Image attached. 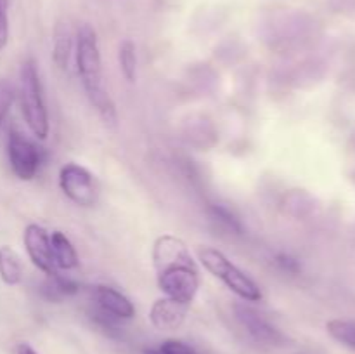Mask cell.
Listing matches in <instances>:
<instances>
[{
    "instance_id": "obj_16",
    "label": "cell",
    "mask_w": 355,
    "mask_h": 354,
    "mask_svg": "<svg viewBox=\"0 0 355 354\" xmlns=\"http://www.w3.org/2000/svg\"><path fill=\"white\" fill-rule=\"evenodd\" d=\"M329 335L340 342L342 346L355 351V321H347V319H331L326 325Z\"/></svg>"
},
{
    "instance_id": "obj_22",
    "label": "cell",
    "mask_w": 355,
    "mask_h": 354,
    "mask_svg": "<svg viewBox=\"0 0 355 354\" xmlns=\"http://www.w3.org/2000/svg\"><path fill=\"white\" fill-rule=\"evenodd\" d=\"M16 354H38V353L30 346V344H19L16 349Z\"/></svg>"
},
{
    "instance_id": "obj_5",
    "label": "cell",
    "mask_w": 355,
    "mask_h": 354,
    "mask_svg": "<svg viewBox=\"0 0 355 354\" xmlns=\"http://www.w3.org/2000/svg\"><path fill=\"white\" fill-rule=\"evenodd\" d=\"M59 187L78 207H94L99 198V186L90 170L78 163H66L59 172Z\"/></svg>"
},
{
    "instance_id": "obj_17",
    "label": "cell",
    "mask_w": 355,
    "mask_h": 354,
    "mask_svg": "<svg viewBox=\"0 0 355 354\" xmlns=\"http://www.w3.org/2000/svg\"><path fill=\"white\" fill-rule=\"evenodd\" d=\"M208 212H210L211 219H214L215 222L222 224L231 233H236V235H241L243 233L241 222H239V219L236 217L227 207H224V205H211V207L208 208Z\"/></svg>"
},
{
    "instance_id": "obj_12",
    "label": "cell",
    "mask_w": 355,
    "mask_h": 354,
    "mask_svg": "<svg viewBox=\"0 0 355 354\" xmlns=\"http://www.w3.org/2000/svg\"><path fill=\"white\" fill-rule=\"evenodd\" d=\"M23 278V264L16 250L9 245L0 246V280L9 287L17 285Z\"/></svg>"
},
{
    "instance_id": "obj_4",
    "label": "cell",
    "mask_w": 355,
    "mask_h": 354,
    "mask_svg": "<svg viewBox=\"0 0 355 354\" xmlns=\"http://www.w3.org/2000/svg\"><path fill=\"white\" fill-rule=\"evenodd\" d=\"M198 259L208 273L224 281L225 287L245 302H259L262 298V290L259 285L245 271L232 264L220 250L214 248V246H200Z\"/></svg>"
},
{
    "instance_id": "obj_1",
    "label": "cell",
    "mask_w": 355,
    "mask_h": 354,
    "mask_svg": "<svg viewBox=\"0 0 355 354\" xmlns=\"http://www.w3.org/2000/svg\"><path fill=\"white\" fill-rule=\"evenodd\" d=\"M153 262L159 290L166 297L193 304L200 290V271L186 242L173 235L158 236L153 245Z\"/></svg>"
},
{
    "instance_id": "obj_15",
    "label": "cell",
    "mask_w": 355,
    "mask_h": 354,
    "mask_svg": "<svg viewBox=\"0 0 355 354\" xmlns=\"http://www.w3.org/2000/svg\"><path fill=\"white\" fill-rule=\"evenodd\" d=\"M118 61H120V69L125 78L128 82H135V76H137V51H135V44L130 38H125L120 44Z\"/></svg>"
},
{
    "instance_id": "obj_9",
    "label": "cell",
    "mask_w": 355,
    "mask_h": 354,
    "mask_svg": "<svg viewBox=\"0 0 355 354\" xmlns=\"http://www.w3.org/2000/svg\"><path fill=\"white\" fill-rule=\"evenodd\" d=\"M187 311H189V305L165 295L153 302L149 309V321L159 332H173L182 326Z\"/></svg>"
},
{
    "instance_id": "obj_3",
    "label": "cell",
    "mask_w": 355,
    "mask_h": 354,
    "mask_svg": "<svg viewBox=\"0 0 355 354\" xmlns=\"http://www.w3.org/2000/svg\"><path fill=\"white\" fill-rule=\"evenodd\" d=\"M19 97L21 110L26 120L31 134L38 139H45L49 135V113L45 108L42 82L38 76L37 66L31 59L23 62L19 73Z\"/></svg>"
},
{
    "instance_id": "obj_13",
    "label": "cell",
    "mask_w": 355,
    "mask_h": 354,
    "mask_svg": "<svg viewBox=\"0 0 355 354\" xmlns=\"http://www.w3.org/2000/svg\"><path fill=\"white\" fill-rule=\"evenodd\" d=\"M80 290V285L71 278L59 276L58 273L49 276V280L42 285V295L51 302H61L62 298L71 297Z\"/></svg>"
},
{
    "instance_id": "obj_6",
    "label": "cell",
    "mask_w": 355,
    "mask_h": 354,
    "mask_svg": "<svg viewBox=\"0 0 355 354\" xmlns=\"http://www.w3.org/2000/svg\"><path fill=\"white\" fill-rule=\"evenodd\" d=\"M7 156L14 176L21 180H31L40 169V149L21 132H10L7 139Z\"/></svg>"
},
{
    "instance_id": "obj_18",
    "label": "cell",
    "mask_w": 355,
    "mask_h": 354,
    "mask_svg": "<svg viewBox=\"0 0 355 354\" xmlns=\"http://www.w3.org/2000/svg\"><path fill=\"white\" fill-rule=\"evenodd\" d=\"M12 103H14L12 87H10V83L7 82V80L0 78V121H3V118L7 117Z\"/></svg>"
},
{
    "instance_id": "obj_2",
    "label": "cell",
    "mask_w": 355,
    "mask_h": 354,
    "mask_svg": "<svg viewBox=\"0 0 355 354\" xmlns=\"http://www.w3.org/2000/svg\"><path fill=\"white\" fill-rule=\"evenodd\" d=\"M76 69L90 103L106 121L116 120L114 103L103 87V59L97 33L90 24H82L76 33Z\"/></svg>"
},
{
    "instance_id": "obj_20",
    "label": "cell",
    "mask_w": 355,
    "mask_h": 354,
    "mask_svg": "<svg viewBox=\"0 0 355 354\" xmlns=\"http://www.w3.org/2000/svg\"><path fill=\"white\" fill-rule=\"evenodd\" d=\"M9 38V0H0V51Z\"/></svg>"
},
{
    "instance_id": "obj_10",
    "label": "cell",
    "mask_w": 355,
    "mask_h": 354,
    "mask_svg": "<svg viewBox=\"0 0 355 354\" xmlns=\"http://www.w3.org/2000/svg\"><path fill=\"white\" fill-rule=\"evenodd\" d=\"M94 301L101 311L107 312L116 319H132L135 316V307L127 295L107 285H97L92 290Z\"/></svg>"
},
{
    "instance_id": "obj_21",
    "label": "cell",
    "mask_w": 355,
    "mask_h": 354,
    "mask_svg": "<svg viewBox=\"0 0 355 354\" xmlns=\"http://www.w3.org/2000/svg\"><path fill=\"white\" fill-rule=\"evenodd\" d=\"M276 264L281 267V269L286 271V273L297 274L298 271H300V264H298V260L293 259L291 255H288V253H277Z\"/></svg>"
},
{
    "instance_id": "obj_7",
    "label": "cell",
    "mask_w": 355,
    "mask_h": 354,
    "mask_svg": "<svg viewBox=\"0 0 355 354\" xmlns=\"http://www.w3.org/2000/svg\"><path fill=\"white\" fill-rule=\"evenodd\" d=\"M236 318L239 319L243 326L246 328V332L260 344H266V346H284L288 342V339L284 337V333L281 330H277L276 326L270 325L259 311H255L253 307H248L246 304H238L234 307Z\"/></svg>"
},
{
    "instance_id": "obj_23",
    "label": "cell",
    "mask_w": 355,
    "mask_h": 354,
    "mask_svg": "<svg viewBox=\"0 0 355 354\" xmlns=\"http://www.w3.org/2000/svg\"><path fill=\"white\" fill-rule=\"evenodd\" d=\"M144 354H165V353H163V351L158 347V349H146Z\"/></svg>"
},
{
    "instance_id": "obj_11",
    "label": "cell",
    "mask_w": 355,
    "mask_h": 354,
    "mask_svg": "<svg viewBox=\"0 0 355 354\" xmlns=\"http://www.w3.org/2000/svg\"><path fill=\"white\" fill-rule=\"evenodd\" d=\"M51 248L52 260H54L55 267L68 271L78 266V253H76L71 239H69L64 233H51Z\"/></svg>"
},
{
    "instance_id": "obj_19",
    "label": "cell",
    "mask_w": 355,
    "mask_h": 354,
    "mask_svg": "<svg viewBox=\"0 0 355 354\" xmlns=\"http://www.w3.org/2000/svg\"><path fill=\"white\" fill-rule=\"evenodd\" d=\"M159 349L165 354H200L194 347H191L189 344L182 342V340L177 339H168L159 346Z\"/></svg>"
},
{
    "instance_id": "obj_14",
    "label": "cell",
    "mask_w": 355,
    "mask_h": 354,
    "mask_svg": "<svg viewBox=\"0 0 355 354\" xmlns=\"http://www.w3.org/2000/svg\"><path fill=\"white\" fill-rule=\"evenodd\" d=\"M73 49V35L68 23H59L54 31V61L59 68H68Z\"/></svg>"
},
{
    "instance_id": "obj_8",
    "label": "cell",
    "mask_w": 355,
    "mask_h": 354,
    "mask_svg": "<svg viewBox=\"0 0 355 354\" xmlns=\"http://www.w3.org/2000/svg\"><path fill=\"white\" fill-rule=\"evenodd\" d=\"M23 242L28 257L35 264V267H38L47 276L55 274V266L54 260H52L51 235L42 226L28 224L23 233Z\"/></svg>"
}]
</instances>
